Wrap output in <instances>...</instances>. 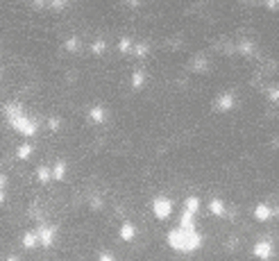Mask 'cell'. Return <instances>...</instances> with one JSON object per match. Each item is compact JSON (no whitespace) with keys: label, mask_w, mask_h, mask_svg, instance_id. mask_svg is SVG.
Here are the masks:
<instances>
[{"label":"cell","mask_w":279,"mask_h":261,"mask_svg":"<svg viewBox=\"0 0 279 261\" xmlns=\"http://www.w3.org/2000/svg\"><path fill=\"white\" fill-rule=\"evenodd\" d=\"M168 243H170L175 250H180V252H193V250L200 248L202 236L196 232V227H191V230H186V227H177L175 232H170Z\"/></svg>","instance_id":"obj_1"},{"label":"cell","mask_w":279,"mask_h":261,"mask_svg":"<svg viewBox=\"0 0 279 261\" xmlns=\"http://www.w3.org/2000/svg\"><path fill=\"white\" fill-rule=\"evenodd\" d=\"M170 212H172V202L168 200V198H154V200H152V214H154L159 220L168 218Z\"/></svg>","instance_id":"obj_2"},{"label":"cell","mask_w":279,"mask_h":261,"mask_svg":"<svg viewBox=\"0 0 279 261\" xmlns=\"http://www.w3.org/2000/svg\"><path fill=\"white\" fill-rule=\"evenodd\" d=\"M254 254L259 256L261 261H268L270 256H272V243L268 241V238H264V241H259L254 246Z\"/></svg>","instance_id":"obj_3"},{"label":"cell","mask_w":279,"mask_h":261,"mask_svg":"<svg viewBox=\"0 0 279 261\" xmlns=\"http://www.w3.org/2000/svg\"><path fill=\"white\" fill-rule=\"evenodd\" d=\"M36 238H39L41 246L50 248V246H52V241H54V230H52V227H41L39 234H36Z\"/></svg>","instance_id":"obj_4"},{"label":"cell","mask_w":279,"mask_h":261,"mask_svg":"<svg viewBox=\"0 0 279 261\" xmlns=\"http://www.w3.org/2000/svg\"><path fill=\"white\" fill-rule=\"evenodd\" d=\"M254 216L259 218V220H268L270 218V207L268 204H259V207L254 209Z\"/></svg>","instance_id":"obj_5"},{"label":"cell","mask_w":279,"mask_h":261,"mask_svg":"<svg viewBox=\"0 0 279 261\" xmlns=\"http://www.w3.org/2000/svg\"><path fill=\"white\" fill-rule=\"evenodd\" d=\"M232 100H234V96L232 94H225L218 98V109H230L232 107Z\"/></svg>","instance_id":"obj_6"},{"label":"cell","mask_w":279,"mask_h":261,"mask_svg":"<svg viewBox=\"0 0 279 261\" xmlns=\"http://www.w3.org/2000/svg\"><path fill=\"white\" fill-rule=\"evenodd\" d=\"M198 207H200V200H198L196 196L188 198V200H186V204H184V209H186V212H191V214H196Z\"/></svg>","instance_id":"obj_7"},{"label":"cell","mask_w":279,"mask_h":261,"mask_svg":"<svg viewBox=\"0 0 279 261\" xmlns=\"http://www.w3.org/2000/svg\"><path fill=\"white\" fill-rule=\"evenodd\" d=\"M120 236L125 238V241H132V238H134V227L130 225V222H125V225H122V230H120Z\"/></svg>","instance_id":"obj_8"},{"label":"cell","mask_w":279,"mask_h":261,"mask_svg":"<svg viewBox=\"0 0 279 261\" xmlns=\"http://www.w3.org/2000/svg\"><path fill=\"white\" fill-rule=\"evenodd\" d=\"M209 207H211V212H214L216 216H222V214H225V204H222L220 200H211Z\"/></svg>","instance_id":"obj_9"},{"label":"cell","mask_w":279,"mask_h":261,"mask_svg":"<svg viewBox=\"0 0 279 261\" xmlns=\"http://www.w3.org/2000/svg\"><path fill=\"white\" fill-rule=\"evenodd\" d=\"M36 243H39V238H36V234H28V236L23 238V246H25V248H34Z\"/></svg>","instance_id":"obj_10"},{"label":"cell","mask_w":279,"mask_h":261,"mask_svg":"<svg viewBox=\"0 0 279 261\" xmlns=\"http://www.w3.org/2000/svg\"><path fill=\"white\" fill-rule=\"evenodd\" d=\"M91 118L96 120V123H102V120H104V112H102V109H93V112H91Z\"/></svg>","instance_id":"obj_11"},{"label":"cell","mask_w":279,"mask_h":261,"mask_svg":"<svg viewBox=\"0 0 279 261\" xmlns=\"http://www.w3.org/2000/svg\"><path fill=\"white\" fill-rule=\"evenodd\" d=\"M132 84H134V86H141V84H143V73H136V75H134V78H132Z\"/></svg>","instance_id":"obj_12"},{"label":"cell","mask_w":279,"mask_h":261,"mask_svg":"<svg viewBox=\"0 0 279 261\" xmlns=\"http://www.w3.org/2000/svg\"><path fill=\"white\" fill-rule=\"evenodd\" d=\"M54 178H64V164H59V166L57 168H54Z\"/></svg>","instance_id":"obj_13"},{"label":"cell","mask_w":279,"mask_h":261,"mask_svg":"<svg viewBox=\"0 0 279 261\" xmlns=\"http://www.w3.org/2000/svg\"><path fill=\"white\" fill-rule=\"evenodd\" d=\"M98 261H114V256L109 254V252H104V254H100V256H98Z\"/></svg>","instance_id":"obj_14"},{"label":"cell","mask_w":279,"mask_h":261,"mask_svg":"<svg viewBox=\"0 0 279 261\" xmlns=\"http://www.w3.org/2000/svg\"><path fill=\"white\" fill-rule=\"evenodd\" d=\"M2 184H5V180L0 178V202H2Z\"/></svg>","instance_id":"obj_15"},{"label":"cell","mask_w":279,"mask_h":261,"mask_svg":"<svg viewBox=\"0 0 279 261\" xmlns=\"http://www.w3.org/2000/svg\"><path fill=\"white\" fill-rule=\"evenodd\" d=\"M7 261H18V259H16V256H10V259H7Z\"/></svg>","instance_id":"obj_16"},{"label":"cell","mask_w":279,"mask_h":261,"mask_svg":"<svg viewBox=\"0 0 279 261\" xmlns=\"http://www.w3.org/2000/svg\"><path fill=\"white\" fill-rule=\"evenodd\" d=\"M277 216H279V207H277Z\"/></svg>","instance_id":"obj_17"}]
</instances>
